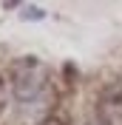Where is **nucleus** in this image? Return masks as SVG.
Returning a JSON list of instances; mask_svg holds the SVG:
<instances>
[{
  "label": "nucleus",
  "mask_w": 122,
  "mask_h": 125,
  "mask_svg": "<svg viewBox=\"0 0 122 125\" xmlns=\"http://www.w3.org/2000/svg\"><path fill=\"white\" fill-rule=\"evenodd\" d=\"M43 83H46V68L34 57H23L11 65V91L17 94V100L23 102L34 100L43 88Z\"/></svg>",
  "instance_id": "f257e3e1"
},
{
  "label": "nucleus",
  "mask_w": 122,
  "mask_h": 125,
  "mask_svg": "<svg viewBox=\"0 0 122 125\" xmlns=\"http://www.w3.org/2000/svg\"><path fill=\"white\" fill-rule=\"evenodd\" d=\"M97 117L99 125H122V94L105 91L97 102Z\"/></svg>",
  "instance_id": "f03ea898"
},
{
  "label": "nucleus",
  "mask_w": 122,
  "mask_h": 125,
  "mask_svg": "<svg viewBox=\"0 0 122 125\" xmlns=\"http://www.w3.org/2000/svg\"><path fill=\"white\" fill-rule=\"evenodd\" d=\"M9 102V88H6V80L0 77V114H3V108H6Z\"/></svg>",
  "instance_id": "7ed1b4c3"
},
{
  "label": "nucleus",
  "mask_w": 122,
  "mask_h": 125,
  "mask_svg": "<svg viewBox=\"0 0 122 125\" xmlns=\"http://www.w3.org/2000/svg\"><path fill=\"white\" fill-rule=\"evenodd\" d=\"M46 125H51V122H46Z\"/></svg>",
  "instance_id": "20e7f679"
}]
</instances>
